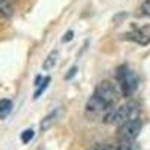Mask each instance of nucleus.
<instances>
[{
    "label": "nucleus",
    "mask_w": 150,
    "mask_h": 150,
    "mask_svg": "<svg viewBox=\"0 0 150 150\" xmlns=\"http://www.w3.org/2000/svg\"><path fill=\"white\" fill-rule=\"evenodd\" d=\"M12 15V6L9 0H0V17L9 18Z\"/></svg>",
    "instance_id": "9d476101"
},
{
    "label": "nucleus",
    "mask_w": 150,
    "mask_h": 150,
    "mask_svg": "<svg viewBox=\"0 0 150 150\" xmlns=\"http://www.w3.org/2000/svg\"><path fill=\"white\" fill-rule=\"evenodd\" d=\"M116 80L119 83V87H120V92L123 96H131L137 87H138V77L137 74L126 65H122L117 68L116 71Z\"/></svg>",
    "instance_id": "7ed1b4c3"
},
{
    "label": "nucleus",
    "mask_w": 150,
    "mask_h": 150,
    "mask_svg": "<svg viewBox=\"0 0 150 150\" xmlns=\"http://www.w3.org/2000/svg\"><path fill=\"white\" fill-rule=\"evenodd\" d=\"M50 83H51V78H50V77H45L44 80H42V83L39 84V86H38V90L35 92V95H33V99H38V98H39L45 90H47V87H48V84Z\"/></svg>",
    "instance_id": "9b49d317"
},
{
    "label": "nucleus",
    "mask_w": 150,
    "mask_h": 150,
    "mask_svg": "<svg viewBox=\"0 0 150 150\" xmlns=\"http://www.w3.org/2000/svg\"><path fill=\"white\" fill-rule=\"evenodd\" d=\"M42 80H44V78L41 77V75H38V77L35 78V83H33V86H35V87H38V86H39V84L42 83Z\"/></svg>",
    "instance_id": "dca6fc26"
},
{
    "label": "nucleus",
    "mask_w": 150,
    "mask_h": 150,
    "mask_svg": "<svg viewBox=\"0 0 150 150\" xmlns=\"http://www.w3.org/2000/svg\"><path fill=\"white\" fill-rule=\"evenodd\" d=\"M57 59H59V50H53L51 53H50L45 59V62L42 63V68L45 71H50V69H53L57 63Z\"/></svg>",
    "instance_id": "0eeeda50"
},
{
    "label": "nucleus",
    "mask_w": 150,
    "mask_h": 150,
    "mask_svg": "<svg viewBox=\"0 0 150 150\" xmlns=\"http://www.w3.org/2000/svg\"><path fill=\"white\" fill-rule=\"evenodd\" d=\"M72 39H74V32L69 30V32L65 33V36H63V39H62V41H63V42H68V41H72Z\"/></svg>",
    "instance_id": "2eb2a0df"
},
{
    "label": "nucleus",
    "mask_w": 150,
    "mask_h": 150,
    "mask_svg": "<svg viewBox=\"0 0 150 150\" xmlns=\"http://www.w3.org/2000/svg\"><path fill=\"white\" fill-rule=\"evenodd\" d=\"M125 36H126V39L138 44V45H143V47L149 45L150 44V24H146L143 27L135 29V30L126 33Z\"/></svg>",
    "instance_id": "39448f33"
},
{
    "label": "nucleus",
    "mask_w": 150,
    "mask_h": 150,
    "mask_svg": "<svg viewBox=\"0 0 150 150\" xmlns=\"http://www.w3.org/2000/svg\"><path fill=\"white\" fill-rule=\"evenodd\" d=\"M33 137H35V131L29 128V129H26L24 132H21V137H20V138H21V141H23L24 144H29Z\"/></svg>",
    "instance_id": "f8f14e48"
},
{
    "label": "nucleus",
    "mask_w": 150,
    "mask_h": 150,
    "mask_svg": "<svg viewBox=\"0 0 150 150\" xmlns=\"http://www.w3.org/2000/svg\"><path fill=\"white\" fill-rule=\"evenodd\" d=\"M77 71H78L77 66H72V68L68 71V74L65 75V80H72V78L75 77V74H77Z\"/></svg>",
    "instance_id": "4468645a"
},
{
    "label": "nucleus",
    "mask_w": 150,
    "mask_h": 150,
    "mask_svg": "<svg viewBox=\"0 0 150 150\" xmlns=\"http://www.w3.org/2000/svg\"><path fill=\"white\" fill-rule=\"evenodd\" d=\"M57 116H59L57 110H53L50 114H47V116L41 120V125H39L41 132H47L48 129H51V128L54 126V123L57 122Z\"/></svg>",
    "instance_id": "423d86ee"
},
{
    "label": "nucleus",
    "mask_w": 150,
    "mask_h": 150,
    "mask_svg": "<svg viewBox=\"0 0 150 150\" xmlns=\"http://www.w3.org/2000/svg\"><path fill=\"white\" fill-rule=\"evenodd\" d=\"M11 111H12L11 99H0V119H5Z\"/></svg>",
    "instance_id": "1a4fd4ad"
},
{
    "label": "nucleus",
    "mask_w": 150,
    "mask_h": 150,
    "mask_svg": "<svg viewBox=\"0 0 150 150\" xmlns=\"http://www.w3.org/2000/svg\"><path fill=\"white\" fill-rule=\"evenodd\" d=\"M141 129H143V122L140 119H135V120L123 123L122 126L119 128V131H117V137H119V140L135 141L137 137L140 135Z\"/></svg>",
    "instance_id": "20e7f679"
},
{
    "label": "nucleus",
    "mask_w": 150,
    "mask_h": 150,
    "mask_svg": "<svg viewBox=\"0 0 150 150\" xmlns=\"http://www.w3.org/2000/svg\"><path fill=\"white\" fill-rule=\"evenodd\" d=\"M135 119H140V104L135 101H129L117 108L110 110L108 112L104 114V123L119 125V126Z\"/></svg>",
    "instance_id": "f03ea898"
},
{
    "label": "nucleus",
    "mask_w": 150,
    "mask_h": 150,
    "mask_svg": "<svg viewBox=\"0 0 150 150\" xmlns=\"http://www.w3.org/2000/svg\"><path fill=\"white\" fill-rule=\"evenodd\" d=\"M114 147L116 150H140V144L131 140H119V143Z\"/></svg>",
    "instance_id": "6e6552de"
},
{
    "label": "nucleus",
    "mask_w": 150,
    "mask_h": 150,
    "mask_svg": "<svg viewBox=\"0 0 150 150\" xmlns=\"http://www.w3.org/2000/svg\"><path fill=\"white\" fill-rule=\"evenodd\" d=\"M93 150H105V149H104V146H99V147H95Z\"/></svg>",
    "instance_id": "f3484780"
},
{
    "label": "nucleus",
    "mask_w": 150,
    "mask_h": 150,
    "mask_svg": "<svg viewBox=\"0 0 150 150\" xmlns=\"http://www.w3.org/2000/svg\"><path fill=\"white\" fill-rule=\"evenodd\" d=\"M119 99V92L116 86L108 80L101 81L86 104V112L89 116H98L101 112H108L112 110Z\"/></svg>",
    "instance_id": "f257e3e1"
},
{
    "label": "nucleus",
    "mask_w": 150,
    "mask_h": 150,
    "mask_svg": "<svg viewBox=\"0 0 150 150\" xmlns=\"http://www.w3.org/2000/svg\"><path fill=\"white\" fill-rule=\"evenodd\" d=\"M141 14L146 17H150V0H144L141 5Z\"/></svg>",
    "instance_id": "ddd939ff"
}]
</instances>
